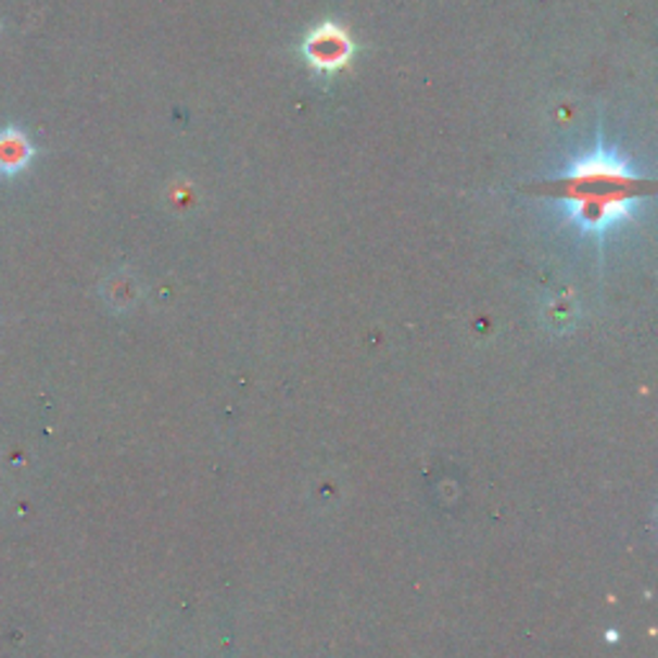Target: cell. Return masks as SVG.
Listing matches in <instances>:
<instances>
[{"label":"cell","instance_id":"7a4b0ae2","mask_svg":"<svg viewBox=\"0 0 658 658\" xmlns=\"http://www.w3.org/2000/svg\"><path fill=\"white\" fill-rule=\"evenodd\" d=\"M350 39L342 29L334 26H325V29L314 31L309 41H306V58L312 60L314 67L319 69H334L345 65L350 58Z\"/></svg>","mask_w":658,"mask_h":658},{"label":"cell","instance_id":"3957f363","mask_svg":"<svg viewBox=\"0 0 658 658\" xmlns=\"http://www.w3.org/2000/svg\"><path fill=\"white\" fill-rule=\"evenodd\" d=\"M37 147L31 137L18 126H5L0 129V175L3 178H16L31 165Z\"/></svg>","mask_w":658,"mask_h":658},{"label":"cell","instance_id":"6da1fadb","mask_svg":"<svg viewBox=\"0 0 658 658\" xmlns=\"http://www.w3.org/2000/svg\"><path fill=\"white\" fill-rule=\"evenodd\" d=\"M635 184L628 173L620 170L612 160H592L581 165L566 180V199L573 204L577 219L599 227V224L618 219L625 204L635 195Z\"/></svg>","mask_w":658,"mask_h":658}]
</instances>
